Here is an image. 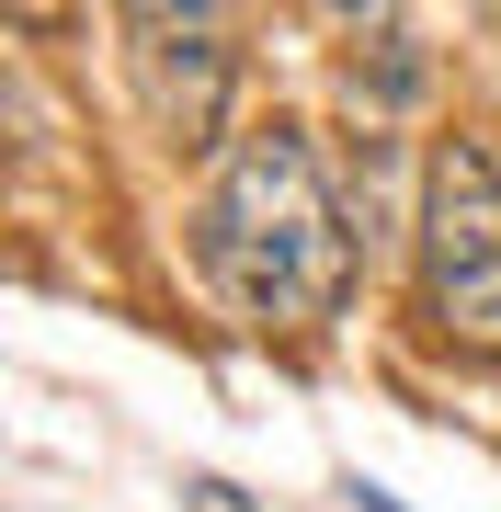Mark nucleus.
<instances>
[{
	"label": "nucleus",
	"instance_id": "3",
	"mask_svg": "<svg viewBox=\"0 0 501 512\" xmlns=\"http://www.w3.org/2000/svg\"><path fill=\"white\" fill-rule=\"evenodd\" d=\"M137 80H149V114L171 148H217L228 114V46L205 12H137Z\"/></svg>",
	"mask_w": 501,
	"mask_h": 512
},
{
	"label": "nucleus",
	"instance_id": "2",
	"mask_svg": "<svg viewBox=\"0 0 501 512\" xmlns=\"http://www.w3.org/2000/svg\"><path fill=\"white\" fill-rule=\"evenodd\" d=\"M422 285L445 342L501 353V137L490 126L445 137V160L422 183Z\"/></svg>",
	"mask_w": 501,
	"mask_h": 512
},
{
	"label": "nucleus",
	"instance_id": "1",
	"mask_svg": "<svg viewBox=\"0 0 501 512\" xmlns=\"http://www.w3.org/2000/svg\"><path fill=\"white\" fill-rule=\"evenodd\" d=\"M194 262L262 330H319L353 296V228L319 183L308 126H251L194 205Z\"/></svg>",
	"mask_w": 501,
	"mask_h": 512
},
{
	"label": "nucleus",
	"instance_id": "4",
	"mask_svg": "<svg viewBox=\"0 0 501 512\" xmlns=\"http://www.w3.org/2000/svg\"><path fill=\"white\" fill-rule=\"evenodd\" d=\"M183 501L194 512H251V490H228V478H183Z\"/></svg>",
	"mask_w": 501,
	"mask_h": 512
}]
</instances>
